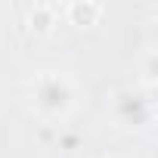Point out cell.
I'll list each match as a JSON object with an SVG mask.
<instances>
[{"mask_svg":"<svg viewBox=\"0 0 158 158\" xmlns=\"http://www.w3.org/2000/svg\"><path fill=\"white\" fill-rule=\"evenodd\" d=\"M28 109L44 124H62L68 121L84 99V90L77 77L65 68H37L28 77Z\"/></svg>","mask_w":158,"mask_h":158,"instance_id":"1","label":"cell"},{"mask_svg":"<svg viewBox=\"0 0 158 158\" xmlns=\"http://www.w3.org/2000/svg\"><path fill=\"white\" fill-rule=\"evenodd\" d=\"M109 118L118 130L127 133H146L155 121V93L139 90L136 84L118 87L109 96Z\"/></svg>","mask_w":158,"mask_h":158,"instance_id":"2","label":"cell"},{"mask_svg":"<svg viewBox=\"0 0 158 158\" xmlns=\"http://www.w3.org/2000/svg\"><path fill=\"white\" fill-rule=\"evenodd\" d=\"M59 16H62L68 25H74V28H93V25L102 22L106 6L96 3V0H84V3H81V0H71V3L59 6Z\"/></svg>","mask_w":158,"mask_h":158,"instance_id":"3","label":"cell"},{"mask_svg":"<svg viewBox=\"0 0 158 158\" xmlns=\"http://www.w3.org/2000/svg\"><path fill=\"white\" fill-rule=\"evenodd\" d=\"M136 87L146 90V93H155V84H158V47L155 44H146L143 53H139V62H136Z\"/></svg>","mask_w":158,"mask_h":158,"instance_id":"4","label":"cell"},{"mask_svg":"<svg viewBox=\"0 0 158 158\" xmlns=\"http://www.w3.org/2000/svg\"><path fill=\"white\" fill-rule=\"evenodd\" d=\"M56 19H59V10L56 6H31V13H28V22L37 31H50L56 25Z\"/></svg>","mask_w":158,"mask_h":158,"instance_id":"5","label":"cell"},{"mask_svg":"<svg viewBox=\"0 0 158 158\" xmlns=\"http://www.w3.org/2000/svg\"><path fill=\"white\" fill-rule=\"evenodd\" d=\"M102 158H121V155H102Z\"/></svg>","mask_w":158,"mask_h":158,"instance_id":"6","label":"cell"}]
</instances>
